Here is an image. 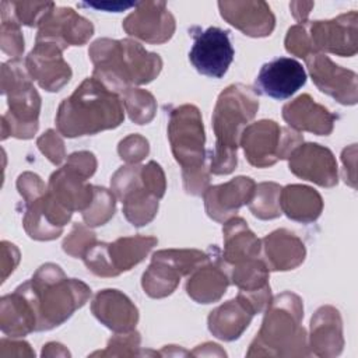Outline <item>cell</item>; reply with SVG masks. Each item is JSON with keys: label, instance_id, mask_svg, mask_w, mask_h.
<instances>
[{"label": "cell", "instance_id": "d6986e66", "mask_svg": "<svg viewBox=\"0 0 358 358\" xmlns=\"http://www.w3.org/2000/svg\"><path fill=\"white\" fill-rule=\"evenodd\" d=\"M306 83L302 64L291 57H277L260 67L255 78V92L273 99H287Z\"/></svg>", "mask_w": 358, "mask_h": 358}, {"label": "cell", "instance_id": "f35d334b", "mask_svg": "<svg viewBox=\"0 0 358 358\" xmlns=\"http://www.w3.org/2000/svg\"><path fill=\"white\" fill-rule=\"evenodd\" d=\"M141 336L134 329L126 333H115L108 340L105 350L95 351L91 357H138L145 355V351H141Z\"/></svg>", "mask_w": 358, "mask_h": 358}, {"label": "cell", "instance_id": "8d00e7d4", "mask_svg": "<svg viewBox=\"0 0 358 358\" xmlns=\"http://www.w3.org/2000/svg\"><path fill=\"white\" fill-rule=\"evenodd\" d=\"M116 211V196L112 190L94 185V197L91 204L81 213L87 227L95 228L105 225Z\"/></svg>", "mask_w": 358, "mask_h": 358}, {"label": "cell", "instance_id": "f1b7e54d", "mask_svg": "<svg viewBox=\"0 0 358 358\" xmlns=\"http://www.w3.org/2000/svg\"><path fill=\"white\" fill-rule=\"evenodd\" d=\"M49 194L66 210L84 211L92 201L94 185L66 164L55 171L48 183Z\"/></svg>", "mask_w": 358, "mask_h": 358}, {"label": "cell", "instance_id": "f6af8a7d", "mask_svg": "<svg viewBox=\"0 0 358 358\" xmlns=\"http://www.w3.org/2000/svg\"><path fill=\"white\" fill-rule=\"evenodd\" d=\"M141 180L144 187L157 199H162L166 192V178L161 165L150 161L141 166Z\"/></svg>", "mask_w": 358, "mask_h": 358}, {"label": "cell", "instance_id": "83f0119b", "mask_svg": "<svg viewBox=\"0 0 358 358\" xmlns=\"http://www.w3.org/2000/svg\"><path fill=\"white\" fill-rule=\"evenodd\" d=\"M255 315L256 312L250 302L238 294L236 298L221 303L210 312L207 327L214 337L222 341H234L249 327Z\"/></svg>", "mask_w": 358, "mask_h": 358}, {"label": "cell", "instance_id": "603a6c76", "mask_svg": "<svg viewBox=\"0 0 358 358\" xmlns=\"http://www.w3.org/2000/svg\"><path fill=\"white\" fill-rule=\"evenodd\" d=\"M91 312L105 327L113 333H126L136 329L140 313L134 302L115 288L101 289L91 302Z\"/></svg>", "mask_w": 358, "mask_h": 358}, {"label": "cell", "instance_id": "836d02e7", "mask_svg": "<svg viewBox=\"0 0 358 358\" xmlns=\"http://www.w3.org/2000/svg\"><path fill=\"white\" fill-rule=\"evenodd\" d=\"M120 201L123 204L122 213L124 218L137 228L150 224L155 218L159 207V199L144 187L143 180L126 193Z\"/></svg>", "mask_w": 358, "mask_h": 358}, {"label": "cell", "instance_id": "5b68a950", "mask_svg": "<svg viewBox=\"0 0 358 358\" xmlns=\"http://www.w3.org/2000/svg\"><path fill=\"white\" fill-rule=\"evenodd\" d=\"M1 94L7 96V112L1 116V140L32 138L39 127L41 95L32 84L25 62L10 59L1 64Z\"/></svg>", "mask_w": 358, "mask_h": 358}, {"label": "cell", "instance_id": "681fc988", "mask_svg": "<svg viewBox=\"0 0 358 358\" xmlns=\"http://www.w3.org/2000/svg\"><path fill=\"white\" fill-rule=\"evenodd\" d=\"M20 250L14 243L7 241L1 242V282H4L15 270L20 263Z\"/></svg>", "mask_w": 358, "mask_h": 358}, {"label": "cell", "instance_id": "b9f144b4", "mask_svg": "<svg viewBox=\"0 0 358 358\" xmlns=\"http://www.w3.org/2000/svg\"><path fill=\"white\" fill-rule=\"evenodd\" d=\"M284 46L289 55L301 57V59H305L315 53L312 43H310L309 34H308L306 21L298 22L288 28L285 39H284Z\"/></svg>", "mask_w": 358, "mask_h": 358}, {"label": "cell", "instance_id": "bcb514c9", "mask_svg": "<svg viewBox=\"0 0 358 358\" xmlns=\"http://www.w3.org/2000/svg\"><path fill=\"white\" fill-rule=\"evenodd\" d=\"M17 190L22 197L24 204L29 203L48 192V185L42 180V178L34 172H22L17 178Z\"/></svg>", "mask_w": 358, "mask_h": 358}, {"label": "cell", "instance_id": "f5cc1de1", "mask_svg": "<svg viewBox=\"0 0 358 358\" xmlns=\"http://www.w3.org/2000/svg\"><path fill=\"white\" fill-rule=\"evenodd\" d=\"M190 355H196V357H211V355H218V357H227V352L214 343H204L201 345H197Z\"/></svg>", "mask_w": 358, "mask_h": 358}, {"label": "cell", "instance_id": "7bdbcfd3", "mask_svg": "<svg viewBox=\"0 0 358 358\" xmlns=\"http://www.w3.org/2000/svg\"><path fill=\"white\" fill-rule=\"evenodd\" d=\"M117 154L126 164H140L150 154V143L141 134H129L119 141Z\"/></svg>", "mask_w": 358, "mask_h": 358}, {"label": "cell", "instance_id": "7402d4cb", "mask_svg": "<svg viewBox=\"0 0 358 358\" xmlns=\"http://www.w3.org/2000/svg\"><path fill=\"white\" fill-rule=\"evenodd\" d=\"M256 182L249 176H236L225 183L208 186L203 193L207 215L224 224L235 217L238 210L248 204L253 196Z\"/></svg>", "mask_w": 358, "mask_h": 358}, {"label": "cell", "instance_id": "9c48e42d", "mask_svg": "<svg viewBox=\"0 0 358 358\" xmlns=\"http://www.w3.org/2000/svg\"><path fill=\"white\" fill-rule=\"evenodd\" d=\"M155 236H122L113 242H96L83 257L85 267L96 277L112 278L141 263L157 246Z\"/></svg>", "mask_w": 358, "mask_h": 358}, {"label": "cell", "instance_id": "ac0fdd59", "mask_svg": "<svg viewBox=\"0 0 358 358\" xmlns=\"http://www.w3.org/2000/svg\"><path fill=\"white\" fill-rule=\"evenodd\" d=\"M207 253L208 259L187 277L185 287L194 302L204 305L218 302L231 284L229 267L222 259L221 250L211 245Z\"/></svg>", "mask_w": 358, "mask_h": 358}, {"label": "cell", "instance_id": "e575fe53", "mask_svg": "<svg viewBox=\"0 0 358 358\" xmlns=\"http://www.w3.org/2000/svg\"><path fill=\"white\" fill-rule=\"evenodd\" d=\"M281 187L275 182H260L255 186L253 196L248 203L250 213L259 220H274L282 213L280 208Z\"/></svg>", "mask_w": 358, "mask_h": 358}, {"label": "cell", "instance_id": "f546056e", "mask_svg": "<svg viewBox=\"0 0 358 358\" xmlns=\"http://www.w3.org/2000/svg\"><path fill=\"white\" fill-rule=\"evenodd\" d=\"M0 329L13 338L36 331L35 309L20 287L0 298Z\"/></svg>", "mask_w": 358, "mask_h": 358}, {"label": "cell", "instance_id": "11a10c76", "mask_svg": "<svg viewBox=\"0 0 358 358\" xmlns=\"http://www.w3.org/2000/svg\"><path fill=\"white\" fill-rule=\"evenodd\" d=\"M136 4H123V3H101V4H95V3H88V4H81V6H90V7H95V8H105L108 11L117 13V11L126 10L129 7H136Z\"/></svg>", "mask_w": 358, "mask_h": 358}, {"label": "cell", "instance_id": "d590c367", "mask_svg": "<svg viewBox=\"0 0 358 358\" xmlns=\"http://www.w3.org/2000/svg\"><path fill=\"white\" fill-rule=\"evenodd\" d=\"M122 102L129 119L136 124L150 123L157 113V101L154 95L143 88L131 87L122 94Z\"/></svg>", "mask_w": 358, "mask_h": 358}, {"label": "cell", "instance_id": "7c38bea8", "mask_svg": "<svg viewBox=\"0 0 358 358\" xmlns=\"http://www.w3.org/2000/svg\"><path fill=\"white\" fill-rule=\"evenodd\" d=\"M313 84L338 103L352 106L358 101V76L350 69L336 64L324 53H313L303 59Z\"/></svg>", "mask_w": 358, "mask_h": 358}, {"label": "cell", "instance_id": "484cf974", "mask_svg": "<svg viewBox=\"0 0 358 358\" xmlns=\"http://www.w3.org/2000/svg\"><path fill=\"white\" fill-rule=\"evenodd\" d=\"M288 127L296 131H309L316 136H329L338 119L336 113L317 103L309 94H302L287 102L281 110Z\"/></svg>", "mask_w": 358, "mask_h": 358}, {"label": "cell", "instance_id": "ab89813d", "mask_svg": "<svg viewBox=\"0 0 358 358\" xmlns=\"http://www.w3.org/2000/svg\"><path fill=\"white\" fill-rule=\"evenodd\" d=\"M21 25L7 13L1 11L0 25V48L11 59H21L24 53V36Z\"/></svg>", "mask_w": 358, "mask_h": 358}, {"label": "cell", "instance_id": "277c9868", "mask_svg": "<svg viewBox=\"0 0 358 358\" xmlns=\"http://www.w3.org/2000/svg\"><path fill=\"white\" fill-rule=\"evenodd\" d=\"M262 326L252 340L246 357H309L308 334L302 326L303 301L284 291L271 298L263 310Z\"/></svg>", "mask_w": 358, "mask_h": 358}, {"label": "cell", "instance_id": "74e56055", "mask_svg": "<svg viewBox=\"0 0 358 358\" xmlns=\"http://www.w3.org/2000/svg\"><path fill=\"white\" fill-rule=\"evenodd\" d=\"M56 4L53 1H1L0 11L10 14L20 25L38 27Z\"/></svg>", "mask_w": 358, "mask_h": 358}, {"label": "cell", "instance_id": "3957f363", "mask_svg": "<svg viewBox=\"0 0 358 358\" xmlns=\"http://www.w3.org/2000/svg\"><path fill=\"white\" fill-rule=\"evenodd\" d=\"M18 287L32 302L36 331H48L63 324L91 296V288L84 281L69 278L55 263L39 266L34 275Z\"/></svg>", "mask_w": 358, "mask_h": 358}, {"label": "cell", "instance_id": "4316f807", "mask_svg": "<svg viewBox=\"0 0 358 358\" xmlns=\"http://www.w3.org/2000/svg\"><path fill=\"white\" fill-rule=\"evenodd\" d=\"M262 253L270 271H289L303 263L306 248L294 232L278 228L262 239Z\"/></svg>", "mask_w": 358, "mask_h": 358}, {"label": "cell", "instance_id": "cb8c5ba5", "mask_svg": "<svg viewBox=\"0 0 358 358\" xmlns=\"http://www.w3.org/2000/svg\"><path fill=\"white\" fill-rule=\"evenodd\" d=\"M308 347L310 354L320 358H333L343 352V319L337 308L323 305L315 310L309 326Z\"/></svg>", "mask_w": 358, "mask_h": 358}, {"label": "cell", "instance_id": "8992f818", "mask_svg": "<svg viewBox=\"0 0 358 358\" xmlns=\"http://www.w3.org/2000/svg\"><path fill=\"white\" fill-rule=\"evenodd\" d=\"M303 143V136L291 127H282L271 119H262L245 127L239 145L245 158L255 168H268Z\"/></svg>", "mask_w": 358, "mask_h": 358}, {"label": "cell", "instance_id": "1f68e13d", "mask_svg": "<svg viewBox=\"0 0 358 358\" xmlns=\"http://www.w3.org/2000/svg\"><path fill=\"white\" fill-rule=\"evenodd\" d=\"M280 208L289 220L310 224L323 211V199L317 190L306 185H287L280 192Z\"/></svg>", "mask_w": 358, "mask_h": 358}, {"label": "cell", "instance_id": "ffe728a7", "mask_svg": "<svg viewBox=\"0 0 358 358\" xmlns=\"http://www.w3.org/2000/svg\"><path fill=\"white\" fill-rule=\"evenodd\" d=\"M73 213L60 206L46 192L43 196L24 204L22 227L27 235L35 241H53L63 234L64 225Z\"/></svg>", "mask_w": 358, "mask_h": 358}, {"label": "cell", "instance_id": "9a60e30c", "mask_svg": "<svg viewBox=\"0 0 358 358\" xmlns=\"http://www.w3.org/2000/svg\"><path fill=\"white\" fill-rule=\"evenodd\" d=\"M88 56L94 64L92 77L108 90L122 95L133 87L123 55L122 39L99 38L90 45Z\"/></svg>", "mask_w": 358, "mask_h": 358}, {"label": "cell", "instance_id": "816d5d0a", "mask_svg": "<svg viewBox=\"0 0 358 358\" xmlns=\"http://www.w3.org/2000/svg\"><path fill=\"white\" fill-rule=\"evenodd\" d=\"M313 6H315L313 1H306V3L305 1H291L289 3L291 14L298 22L308 21V15H309L310 10L313 8Z\"/></svg>", "mask_w": 358, "mask_h": 358}, {"label": "cell", "instance_id": "ee69618b", "mask_svg": "<svg viewBox=\"0 0 358 358\" xmlns=\"http://www.w3.org/2000/svg\"><path fill=\"white\" fill-rule=\"evenodd\" d=\"M36 145H38L39 151L56 166L60 165L66 159L64 141H63L60 133L53 129H48L46 131H43L38 137Z\"/></svg>", "mask_w": 358, "mask_h": 358}, {"label": "cell", "instance_id": "e0dca14e", "mask_svg": "<svg viewBox=\"0 0 358 358\" xmlns=\"http://www.w3.org/2000/svg\"><path fill=\"white\" fill-rule=\"evenodd\" d=\"M289 171L322 187L338 183V166L334 154L317 143H302L288 157Z\"/></svg>", "mask_w": 358, "mask_h": 358}, {"label": "cell", "instance_id": "ba28073f", "mask_svg": "<svg viewBox=\"0 0 358 358\" xmlns=\"http://www.w3.org/2000/svg\"><path fill=\"white\" fill-rule=\"evenodd\" d=\"M208 259L199 249H161L152 253L151 263L141 277L144 292L154 299L173 294L182 277H189Z\"/></svg>", "mask_w": 358, "mask_h": 358}, {"label": "cell", "instance_id": "c3c4849f", "mask_svg": "<svg viewBox=\"0 0 358 358\" xmlns=\"http://www.w3.org/2000/svg\"><path fill=\"white\" fill-rule=\"evenodd\" d=\"M35 351L24 340L3 337L0 340V358H34Z\"/></svg>", "mask_w": 358, "mask_h": 358}, {"label": "cell", "instance_id": "4fadbf2b", "mask_svg": "<svg viewBox=\"0 0 358 358\" xmlns=\"http://www.w3.org/2000/svg\"><path fill=\"white\" fill-rule=\"evenodd\" d=\"M122 27L129 36L145 43L161 45L168 42L176 29L175 17L165 1H140L123 20Z\"/></svg>", "mask_w": 358, "mask_h": 358}, {"label": "cell", "instance_id": "60d3db41", "mask_svg": "<svg viewBox=\"0 0 358 358\" xmlns=\"http://www.w3.org/2000/svg\"><path fill=\"white\" fill-rule=\"evenodd\" d=\"M96 242V234L90 227L76 222L69 235L63 239L62 248L69 256L83 259Z\"/></svg>", "mask_w": 358, "mask_h": 358}, {"label": "cell", "instance_id": "52a82bcc", "mask_svg": "<svg viewBox=\"0 0 358 358\" xmlns=\"http://www.w3.org/2000/svg\"><path fill=\"white\" fill-rule=\"evenodd\" d=\"M168 140L182 173L199 169L210 162L208 151L206 150L204 124L196 105L183 103L171 109Z\"/></svg>", "mask_w": 358, "mask_h": 358}, {"label": "cell", "instance_id": "30bf717a", "mask_svg": "<svg viewBox=\"0 0 358 358\" xmlns=\"http://www.w3.org/2000/svg\"><path fill=\"white\" fill-rule=\"evenodd\" d=\"M190 34L194 39L189 52L193 67L206 77H224L235 56L229 31L218 27H208L201 31L199 27H193Z\"/></svg>", "mask_w": 358, "mask_h": 358}, {"label": "cell", "instance_id": "d6a6232c", "mask_svg": "<svg viewBox=\"0 0 358 358\" xmlns=\"http://www.w3.org/2000/svg\"><path fill=\"white\" fill-rule=\"evenodd\" d=\"M123 55L133 87L150 84L162 70V59L158 53L148 52L143 45L130 38L122 39Z\"/></svg>", "mask_w": 358, "mask_h": 358}, {"label": "cell", "instance_id": "8fae6325", "mask_svg": "<svg viewBox=\"0 0 358 358\" xmlns=\"http://www.w3.org/2000/svg\"><path fill=\"white\" fill-rule=\"evenodd\" d=\"M358 13L351 10L331 20L306 21L315 53L352 57L358 52Z\"/></svg>", "mask_w": 358, "mask_h": 358}, {"label": "cell", "instance_id": "2e32d148", "mask_svg": "<svg viewBox=\"0 0 358 358\" xmlns=\"http://www.w3.org/2000/svg\"><path fill=\"white\" fill-rule=\"evenodd\" d=\"M62 53L63 49L53 42H35L24 59L31 78L48 92L60 91L73 76Z\"/></svg>", "mask_w": 358, "mask_h": 358}, {"label": "cell", "instance_id": "7a4b0ae2", "mask_svg": "<svg viewBox=\"0 0 358 358\" xmlns=\"http://www.w3.org/2000/svg\"><path fill=\"white\" fill-rule=\"evenodd\" d=\"M259 110V98L255 90L245 84H231L217 98L213 110L214 150L208 151L210 172L229 175L238 165V147L242 131Z\"/></svg>", "mask_w": 358, "mask_h": 358}, {"label": "cell", "instance_id": "6da1fadb", "mask_svg": "<svg viewBox=\"0 0 358 358\" xmlns=\"http://www.w3.org/2000/svg\"><path fill=\"white\" fill-rule=\"evenodd\" d=\"M124 120L122 99L94 77H87L56 112L57 131L67 138L116 129Z\"/></svg>", "mask_w": 358, "mask_h": 358}, {"label": "cell", "instance_id": "d4e9b609", "mask_svg": "<svg viewBox=\"0 0 358 358\" xmlns=\"http://www.w3.org/2000/svg\"><path fill=\"white\" fill-rule=\"evenodd\" d=\"M228 267L231 284L238 287V294L250 302L256 313H262L273 298L268 282L270 270L264 260L255 257Z\"/></svg>", "mask_w": 358, "mask_h": 358}, {"label": "cell", "instance_id": "4dcf8cb0", "mask_svg": "<svg viewBox=\"0 0 358 358\" xmlns=\"http://www.w3.org/2000/svg\"><path fill=\"white\" fill-rule=\"evenodd\" d=\"M222 239L224 250L221 253L228 266L260 257L262 239L255 235L242 217L235 215L224 222Z\"/></svg>", "mask_w": 358, "mask_h": 358}, {"label": "cell", "instance_id": "f907efd6", "mask_svg": "<svg viewBox=\"0 0 358 358\" xmlns=\"http://www.w3.org/2000/svg\"><path fill=\"white\" fill-rule=\"evenodd\" d=\"M355 154H357V144H351L345 147L341 152L343 161V178L347 185L355 189Z\"/></svg>", "mask_w": 358, "mask_h": 358}, {"label": "cell", "instance_id": "7dc6e473", "mask_svg": "<svg viewBox=\"0 0 358 358\" xmlns=\"http://www.w3.org/2000/svg\"><path fill=\"white\" fill-rule=\"evenodd\" d=\"M66 165L77 171L85 179H90L96 171L98 161L91 151H76L67 157Z\"/></svg>", "mask_w": 358, "mask_h": 358}, {"label": "cell", "instance_id": "5bb4252c", "mask_svg": "<svg viewBox=\"0 0 358 358\" xmlns=\"http://www.w3.org/2000/svg\"><path fill=\"white\" fill-rule=\"evenodd\" d=\"M94 35V25L71 7H53L38 25L35 42H53L63 50L83 46Z\"/></svg>", "mask_w": 358, "mask_h": 358}, {"label": "cell", "instance_id": "db71d44e", "mask_svg": "<svg viewBox=\"0 0 358 358\" xmlns=\"http://www.w3.org/2000/svg\"><path fill=\"white\" fill-rule=\"evenodd\" d=\"M41 355L42 357H70V352L63 344L52 341L43 345Z\"/></svg>", "mask_w": 358, "mask_h": 358}, {"label": "cell", "instance_id": "44dd1931", "mask_svg": "<svg viewBox=\"0 0 358 358\" xmlns=\"http://www.w3.org/2000/svg\"><path fill=\"white\" fill-rule=\"evenodd\" d=\"M218 8L221 17L246 36L264 38L274 31L275 17L263 0L218 1Z\"/></svg>", "mask_w": 358, "mask_h": 358}]
</instances>
